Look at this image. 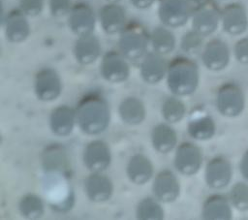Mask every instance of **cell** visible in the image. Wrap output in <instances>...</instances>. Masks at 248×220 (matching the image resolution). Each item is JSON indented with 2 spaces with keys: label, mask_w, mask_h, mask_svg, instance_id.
Returning a JSON list of instances; mask_svg holds the SVG:
<instances>
[{
  "label": "cell",
  "mask_w": 248,
  "mask_h": 220,
  "mask_svg": "<svg viewBox=\"0 0 248 220\" xmlns=\"http://www.w3.org/2000/svg\"><path fill=\"white\" fill-rule=\"evenodd\" d=\"M76 118L79 129L87 135H98L104 132L110 119L107 100L96 92L85 94L77 105Z\"/></svg>",
  "instance_id": "6da1fadb"
},
{
  "label": "cell",
  "mask_w": 248,
  "mask_h": 220,
  "mask_svg": "<svg viewBox=\"0 0 248 220\" xmlns=\"http://www.w3.org/2000/svg\"><path fill=\"white\" fill-rule=\"evenodd\" d=\"M166 77L171 93L177 96L191 95L199 84V66L189 57L176 56L169 63Z\"/></svg>",
  "instance_id": "7a4b0ae2"
},
{
  "label": "cell",
  "mask_w": 248,
  "mask_h": 220,
  "mask_svg": "<svg viewBox=\"0 0 248 220\" xmlns=\"http://www.w3.org/2000/svg\"><path fill=\"white\" fill-rule=\"evenodd\" d=\"M119 34V51L128 60H139L147 53L150 33L143 24L139 21L127 22Z\"/></svg>",
  "instance_id": "3957f363"
},
{
  "label": "cell",
  "mask_w": 248,
  "mask_h": 220,
  "mask_svg": "<svg viewBox=\"0 0 248 220\" xmlns=\"http://www.w3.org/2000/svg\"><path fill=\"white\" fill-rule=\"evenodd\" d=\"M191 0H158V15L165 26L180 27L191 18L194 10Z\"/></svg>",
  "instance_id": "277c9868"
},
{
  "label": "cell",
  "mask_w": 248,
  "mask_h": 220,
  "mask_svg": "<svg viewBox=\"0 0 248 220\" xmlns=\"http://www.w3.org/2000/svg\"><path fill=\"white\" fill-rule=\"evenodd\" d=\"M216 106L224 116L239 115L245 107V96L241 87L234 82H226L221 85L216 95Z\"/></svg>",
  "instance_id": "5b68a950"
},
{
  "label": "cell",
  "mask_w": 248,
  "mask_h": 220,
  "mask_svg": "<svg viewBox=\"0 0 248 220\" xmlns=\"http://www.w3.org/2000/svg\"><path fill=\"white\" fill-rule=\"evenodd\" d=\"M191 19L193 29L205 37L218 28L221 22V10L215 1L195 6Z\"/></svg>",
  "instance_id": "8992f818"
},
{
  "label": "cell",
  "mask_w": 248,
  "mask_h": 220,
  "mask_svg": "<svg viewBox=\"0 0 248 220\" xmlns=\"http://www.w3.org/2000/svg\"><path fill=\"white\" fill-rule=\"evenodd\" d=\"M100 72L106 80L112 83H119L129 78L130 67L127 58L120 51L109 50L102 57Z\"/></svg>",
  "instance_id": "52a82bcc"
},
{
  "label": "cell",
  "mask_w": 248,
  "mask_h": 220,
  "mask_svg": "<svg viewBox=\"0 0 248 220\" xmlns=\"http://www.w3.org/2000/svg\"><path fill=\"white\" fill-rule=\"evenodd\" d=\"M96 24V16L92 7L85 2L72 6L68 14V25L78 37L92 34Z\"/></svg>",
  "instance_id": "ba28073f"
},
{
  "label": "cell",
  "mask_w": 248,
  "mask_h": 220,
  "mask_svg": "<svg viewBox=\"0 0 248 220\" xmlns=\"http://www.w3.org/2000/svg\"><path fill=\"white\" fill-rule=\"evenodd\" d=\"M34 89L39 100L44 102L55 100L62 91L60 76L51 68H44L40 70L35 77Z\"/></svg>",
  "instance_id": "9c48e42d"
},
{
  "label": "cell",
  "mask_w": 248,
  "mask_h": 220,
  "mask_svg": "<svg viewBox=\"0 0 248 220\" xmlns=\"http://www.w3.org/2000/svg\"><path fill=\"white\" fill-rule=\"evenodd\" d=\"M202 164V153L199 146L184 141L180 143L175 151L174 166L182 174L193 175L199 172Z\"/></svg>",
  "instance_id": "30bf717a"
},
{
  "label": "cell",
  "mask_w": 248,
  "mask_h": 220,
  "mask_svg": "<svg viewBox=\"0 0 248 220\" xmlns=\"http://www.w3.org/2000/svg\"><path fill=\"white\" fill-rule=\"evenodd\" d=\"M221 24L225 32L232 36L243 34L248 28V13L241 3L227 4L221 10Z\"/></svg>",
  "instance_id": "8fae6325"
},
{
  "label": "cell",
  "mask_w": 248,
  "mask_h": 220,
  "mask_svg": "<svg viewBox=\"0 0 248 220\" xmlns=\"http://www.w3.org/2000/svg\"><path fill=\"white\" fill-rule=\"evenodd\" d=\"M230 48L226 42L219 38L208 41L202 51L203 65L210 71L224 70L230 63Z\"/></svg>",
  "instance_id": "7c38bea8"
},
{
  "label": "cell",
  "mask_w": 248,
  "mask_h": 220,
  "mask_svg": "<svg viewBox=\"0 0 248 220\" xmlns=\"http://www.w3.org/2000/svg\"><path fill=\"white\" fill-rule=\"evenodd\" d=\"M111 162V153L108 145L101 140H94L87 143L83 152L84 166L92 173H102Z\"/></svg>",
  "instance_id": "4fadbf2b"
},
{
  "label": "cell",
  "mask_w": 248,
  "mask_h": 220,
  "mask_svg": "<svg viewBox=\"0 0 248 220\" xmlns=\"http://www.w3.org/2000/svg\"><path fill=\"white\" fill-rule=\"evenodd\" d=\"M43 169L47 174L69 176L70 161L66 149L61 144L47 145L42 154Z\"/></svg>",
  "instance_id": "5bb4252c"
},
{
  "label": "cell",
  "mask_w": 248,
  "mask_h": 220,
  "mask_svg": "<svg viewBox=\"0 0 248 220\" xmlns=\"http://www.w3.org/2000/svg\"><path fill=\"white\" fill-rule=\"evenodd\" d=\"M232 176V164L224 156H215L206 164L204 177L209 187L222 189L231 182Z\"/></svg>",
  "instance_id": "9a60e30c"
},
{
  "label": "cell",
  "mask_w": 248,
  "mask_h": 220,
  "mask_svg": "<svg viewBox=\"0 0 248 220\" xmlns=\"http://www.w3.org/2000/svg\"><path fill=\"white\" fill-rule=\"evenodd\" d=\"M152 190L157 200L163 203H171L179 196L180 184L171 171L164 170L155 176Z\"/></svg>",
  "instance_id": "2e32d148"
},
{
  "label": "cell",
  "mask_w": 248,
  "mask_h": 220,
  "mask_svg": "<svg viewBox=\"0 0 248 220\" xmlns=\"http://www.w3.org/2000/svg\"><path fill=\"white\" fill-rule=\"evenodd\" d=\"M98 16L103 30L109 35L120 33L127 24L126 12L118 3L108 2L104 5Z\"/></svg>",
  "instance_id": "e0dca14e"
},
{
  "label": "cell",
  "mask_w": 248,
  "mask_h": 220,
  "mask_svg": "<svg viewBox=\"0 0 248 220\" xmlns=\"http://www.w3.org/2000/svg\"><path fill=\"white\" fill-rule=\"evenodd\" d=\"M5 35L12 43H21L30 34V24L27 16L18 8L10 11L4 20Z\"/></svg>",
  "instance_id": "ac0fdd59"
},
{
  "label": "cell",
  "mask_w": 248,
  "mask_h": 220,
  "mask_svg": "<svg viewBox=\"0 0 248 220\" xmlns=\"http://www.w3.org/2000/svg\"><path fill=\"white\" fill-rule=\"evenodd\" d=\"M168 65L163 54L154 50L147 52L140 63V76L147 83H158L167 76Z\"/></svg>",
  "instance_id": "d6986e66"
},
{
  "label": "cell",
  "mask_w": 248,
  "mask_h": 220,
  "mask_svg": "<svg viewBox=\"0 0 248 220\" xmlns=\"http://www.w3.org/2000/svg\"><path fill=\"white\" fill-rule=\"evenodd\" d=\"M84 191L90 201L103 203L110 199L113 184L110 178L102 173H92L84 181Z\"/></svg>",
  "instance_id": "ffe728a7"
},
{
  "label": "cell",
  "mask_w": 248,
  "mask_h": 220,
  "mask_svg": "<svg viewBox=\"0 0 248 220\" xmlns=\"http://www.w3.org/2000/svg\"><path fill=\"white\" fill-rule=\"evenodd\" d=\"M74 54L79 64H92L101 54V43L99 39L93 34L78 37L74 46Z\"/></svg>",
  "instance_id": "44dd1931"
},
{
  "label": "cell",
  "mask_w": 248,
  "mask_h": 220,
  "mask_svg": "<svg viewBox=\"0 0 248 220\" xmlns=\"http://www.w3.org/2000/svg\"><path fill=\"white\" fill-rule=\"evenodd\" d=\"M76 123V110L68 106H59L55 108L49 116L51 132L56 136L65 137L70 135Z\"/></svg>",
  "instance_id": "7402d4cb"
},
{
  "label": "cell",
  "mask_w": 248,
  "mask_h": 220,
  "mask_svg": "<svg viewBox=\"0 0 248 220\" xmlns=\"http://www.w3.org/2000/svg\"><path fill=\"white\" fill-rule=\"evenodd\" d=\"M231 202L225 196L214 194L202 204V216L206 220H229L232 216Z\"/></svg>",
  "instance_id": "603a6c76"
},
{
  "label": "cell",
  "mask_w": 248,
  "mask_h": 220,
  "mask_svg": "<svg viewBox=\"0 0 248 220\" xmlns=\"http://www.w3.org/2000/svg\"><path fill=\"white\" fill-rule=\"evenodd\" d=\"M129 179L137 184L142 185L146 183L153 175V165L151 161L143 154L133 155L126 168Z\"/></svg>",
  "instance_id": "cb8c5ba5"
},
{
  "label": "cell",
  "mask_w": 248,
  "mask_h": 220,
  "mask_svg": "<svg viewBox=\"0 0 248 220\" xmlns=\"http://www.w3.org/2000/svg\"><path fill=\"white\" fill-rule=\"evenodd\" d=\"M153 147L160 153H169L177 143V135L172 127L161 123L156 125L151 133Z\"/></svg>",
  "instance_id": "d4e9b609"
},
{
  "label": "cell",
  "mask_w": 248,
  "mask_h": 220,
  "mask_svg": "<svg viewBox=\"0 0 248 220\" xmlns=\"http://www.w3.org/2000/svg\"><path fill=\"white\" fill-rule=\"evenodd\" d=\"M118 112L122 121L129 125L140 124L146 113L143 103L136 97L125 98L119 105Z\"/></svg>",
  "instance_id": "484cf974"
},
{
  "label": "cell",
  "mask_w": 248,
  "mask_h": 220,
  "mask_svg": "<svg viewBox=\"0 0 248 220\" xmlns=\"http://www.w3.org/2000/svg\"><path fill=\"white\" fill-rule=\"evenodd\" d=\"M150 44L154 51L164 55L174 49L176 41L168 26H158L150 33Z\"/></svg>",
  "instance_id": "4316f807"
},
{
  "label": "cell",
  "mask_w": 248,
  "mask_h": 220,
  "mask_svg": "<svg viewBox=\"0 0 248 220\" xmlns=\"http://www.w3.org/2000/svg\"><path fill=\"white\" fill-rule=\"evenodd\" d=\"M188 134L195 140L206 141L211 139L216 131L214 120L208 116H201L191 120L188 124Z\"/></svg>",
  "instance_id": "83f0119b"
},
{
  "label": "cell",
  "mask_w": 248,
  "mask_h": 220,
  "mask_svg": "<svg viewBox=\"0 0 248 220\" xmlns=\"http://www.w3.org/2000/svg\"><path fill=\"white\" fill-rule=\"evenodd\" d=\"M20 214L27 219H38L45 212V204L43 200L36 194L24 195L18 204Z\"/></svg>",
  "instance_id": "f1b7e54d"
},
{
  "label": "cell",
  "mask_w": 248,
  "mask_h": 220,
  "mask_svg": "<svg viewBox=\"0 0 248 220\" xmlns=\"http://www.w3.org/2000/svg\"><path fill=\"white\" fill-rule=\"evenodd\" d=\"M136 214L140 220H161L164 218V209L155 199L145 198L139 203Z\"/></svg>",
  "instance_id": "f546056e"
},
{
  "label": "cell",
  "mask_w": 248,
  "mask_h": 220,
  "mask_svg": "<svg viewBox=\"0 0 248 220\" xmlns=\"http://www.w3.org/2000/svg\"><path fill=\"white\" fill-rule=\"evenodd\" d=\"M162 115L169 123L179 122L185 115L186 107L182 101L174 97L168 98L162 105Z\"/></svg>",
  "instance_id": "4dcf8cb0"
},
{
  "label": "cell",
  "mask_w": 248,
  "mask_h": 220,
  "mask_svg": "<svg viewBox=\"0 0 248 220\" xmlns=\"http://www.w3.org/2000/svg\"><path fill=\"white\" fill-rule=\"evenodd\" d=\"M181 49L189 55H195L202 51L203 48V36L196 30L186 32L180 42Z\"/></svg>",
  "instance_id": "1f68e13d"
},
{
  "label": "cell",
  "mask_w": 248,
  "mask_h": 220,
  "mask_svg": "<svg viewBox=\"0 0 248 220\" xmlns=\"http://www.w3.org/2000/svg\"><path fill=\"white\" fill-rule=\"evenodd\" d=\"M230 202L239 211L248 210V184L244 182L235 183L230 192Z\"/></svg>",
  "instance_id": "d6a6232c"
},
{
  "label": "cell",
  "mask_w": 248,
  "mask_h": 220,
  "mask_svg": "<svg viewBox=\"0 0 248 220\" xmlns=\"http://www.w3.org/2000/svg\"><path fill=\"white\" fill-rule=\"evenodd\" d=\"M44 0H19V9L27 16H37L44 9Z\"/></svg>",
  "instance_id": "836d02e7"
},
{
  "label": "cell",
  "mask_w": 248,
  "mask_h": 220,
  "mask_svg": "<svg viewBox=\"0 0 248 220\" xmlns=\"http://www.w3.org/2000/svg\"><path fill=\"white\" fill-rule=\"evenodd\" d=\"M233 53L235 59L243 64L248 65V37L240 38L233 47Z\"/></svg>",
  "instance_id": "e575fe53"
},
{
  "label": "cell",
  "mask_w": 248,
  "mask_h": 220,
  "mask_svg": "<svg viewBox=\"0 0 248 220\" xmlns=\"http://www.w3.org/2000/svg\"><path fill=\"white\" fill-rule=\"evenodd\" d=\"M71 0H49V10L54 16H63L71 10Z\"/></svg>",
  "instance_id": "d590c367"
},
{
  "label": "cell",
  "mask_w": 248,
  "mask_h": 220,
  "mask_svg": "<svg viewBox=\"0 0 248 220\" xmlns=\"http://www.w3.org/2000/svg\"><path fill=\"white\" fill-rule=\"evenodd\" d=\"M158 0H130L131 4L140 10H145L150 8Z\"/></svg>",
  "instance_id": "8d00e7d4"
},
{
  "label": "cell",
  "mask_w": 248,
  "mask_h": 220,
  "mask_svg": "<svg viewBox=\"0 0 248 220\" xmlns=\"http://www.w3.org/2000/svg\"><path fill=\"white\" fill-rule=\"evenodd\" d=\"M240 172L243 177L248 181V150L243 154L240 161Z\"/></svg>",
  "instance_id": "74e56055"
},
{
  "label": "cell",
  "mask_w": 248,
  "mask_h": 220,
  "mask_svg": "<svg viewBox=\"0 0 248 220\" xmlns=\"http://www.w3.org/2000/svg\"><path fill=\"white\" fill-rule=\"evenodd\" d=\"M191 1L195 6H199V5H203V4H206V3L213 2L214 0H191Z\"/></svg>",
  "instance_id": "f35d334b"
},
{
  "label": "cell",
  "mask_w": 248,
  "mask_h": 220,
  "mask_svg": "<svg viewBox=\"0 0 248 220\" xmlns=\"http://www.w3.org/2000/svg\"><path fill=\"white\" fill-rule=\"evenodd\" d=\"M108 2H110V3H118L119 1H121V0H107Z\"/></svg>",
  "instance_id": "ab89813d"
}]
</instances>
